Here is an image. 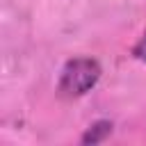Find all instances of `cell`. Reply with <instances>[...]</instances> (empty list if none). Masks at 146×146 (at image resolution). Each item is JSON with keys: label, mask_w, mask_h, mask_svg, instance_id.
Returning a JSON list of instances; mask_svg holds the SVG:
<instances>
[{"label": "cell", "mask_w": 146, "mask_h": 146, "mask_svg": "<svg viewBox=\"0 0 146 146\" xmlns=\"http://www.w3.org/2000/svg\"><path fill=\"white\" fill-rule=\"evenodd\" d=\"M110 130H112V125H110L107 121H100V123H96V125H94V128L82 137V141H84V144H89V141H91V144H96V141H100L105 135H110Z\"/></svg>", "instance_id": "2"}, {"label": "cell", "mask_w": 146, "mask_h": 146, "mask_svg": "<svg viewBox=\"0 0 146 146\" xmlns=\"http://www.w3.org/2000/svg\"><path fill=\"white\" fill-rule=\"evenodd\" d=\"M135 55H137L139 59H144V62H146V34H144V36L139 39V43L135 46Z\"/></svg>", "instance_id": "3"}, {"label": "cell", "mask_w": 146, "mask_h": 146, "mask_svg": "<svg viewBox=\"0 0 146 146\" xmlns=\"http://www.w3.org/2000/svg\"><path fill=\"white\" fill-rule=\"evenodd\" d=\"M98 78H100L98 62H94L89 57H75L62 71L59 91L64 96H82L98 82Z\"/></svg>", "instance_id": "1"}]
</instances>
